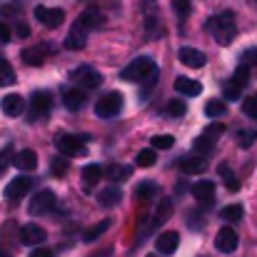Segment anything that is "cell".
Masks as SVG:
<instances>
[{
	"instance_id": "cell-8",
	"label": "cell",
	"mask_w": 257,
	"mask_h": 257,
	"mask_svg": "<svg viewBox=\"0 0 257 257\" xmlns=\"http://www.w3.org/2000/svg\"><path fill=\"white\" fill-rule=\"evenodd\" d=\"M53 207H55V192L53 190H40L33 197V202L28 205V212L38 217V215H48Z\"/></svg>"
},
{
	"instance_id": "cell-47",
	"label": "cell",
	"mask_w": 257,
	"mask_h": 257,
	"mask_svg": "<svg viewBox=\"0 0 257 257\" xmlns=\"http://www.w3.org/2000/svg\"><path fill=\"white\" fill-rule=\"evenodd\" d=\"M20 10H23L20 5H5L3 8V13H20Z\"/></svg>"
},
{
	"instance_id": "cell-25",
	"label": "cell",
	"mask_w": 257,
	"mask_h": 257,
	"mask_svg": "<svg viewBox=\"0 0 257 257\" xmlns=\"http://www.w3.org/2000/svg\"><path fill=\"white\" fill-rule=\"evenodd\" d=\"M175 87H177V92H182V95H187V97H197V95L202 92V85H200L197 80H190V78H177V80H175Z\"/></svg>"
},
{
	"instance_id": "cell-42",
	"label": "cell",
	"mask_w": 257,
	"mask_h": 257,
	"mask_svg": "<svg viewBox=\"0 0 257 257\" xmlns=\"http://www.w3.org/2000/svg\"><path fill=\"white\" fill-rule=\"evenodd\" d=\"M240 63H242V65H247V68H250V65H255L257 68V48H247V50L242 53Z\"/></svg>"
},
{
	"instance_id": "cell-22",
	"label": "cell",
	"mask_w": 257,
	"mask_h": 257,
	"mask_svg": "<svg viewBox=\"0 0 257 257\" xmlns=\"http://www.w3.org/2000/svg\"><path fill=\"white\" fill-rule=\"evenodd\" d=\"M120 200H122V190H120V185H110V187H105V190L97 195V202H100L102 207H115Z\"/></svg>"
},
{
	"instance_id": "cell-30",
	"label": "cell",
	"mask_w": 257,
	"mask_h": 257,
	"mask_svg": "<svg viewBox=\"0 0 257 257\" xmlns=\"http://www.w3.org/2000/svg\"><path fill=\"white\" fill-rule=\"evenodd\" d=\"M135 163H138L140 168H153V165L158 163V153H155L153 148H145V150H140V153H138Z\"/></svg>"
},
{
	"instance_id": "cell-29",
	"label": "cell",
	"mask_w": 257,
	"mask_h": 257,
	"mask_svg": "<svg viewBox=\"0 0 257 257\" xmlns=\"http://www.w3.org/2000/svg\"><path fill=\"white\" fill-rule=\"evenodd\" d=\"M13 83H15V70H13V65H10L5 58H0V87L13 85Z\"/></svg>"
},
{
	"instance_id": "cell-12",
	"label": "cell",
	"mask_w": 257,
	"mask_h": 257,
	"mask_svg": "<svg viewBox=\"0 0 257 257\" xmlns=\"http://www.w3.org/2000/svg\"><path fill=\"white\" fill-rule=\"evenodd\" d=\"M63 102H65V107L70 110V112H78V110H83V105L87 102V95L85 90H80V87L70 85V87H63Z\"/></svg>"
},
{
	"instance_id": "cell-21",
	"label": "cell",
	"mask_w": 257,
	"mask_h": 257,
	"mask_svg": "<svg viewBox=\"0 0 257 257\" xmlns=\"http://www.w3.org/2000/svg\"><path fill=\"white\" fill-rule=\"evenodd\" d=\"M192 197L200 200V202H210V200L215 197V182H212V180L195 182V185H192Z\"/></svg>"
},
{
	"instance_id": "cell-36",
	"label": "cell",
	"mask_w": 257,
	"mask_h": 257,
	"mask_svg": "<svg viewBox=\"0 0 257 257\" xmlns=\"http://www.w3.org/2000/svg\"><path fill=\"white\" fill-rule=\"evenodd\" d=\"M220 175L225 177V185H227L230 192H237V190H240V180H237L235 175H230V168H227V165H220Z\"/></svg>"
},
{
	"instance_id": "cell-2",
	"label": "cell",
	"mask_w": 257,
	"mask_h": 257,
	"mask_svg": "<svg viewBox=\"0 0 257 257\" xmlns=\"http://www.w3.org/2000/svg\"><path fill=\"white\" fill-rule=\"evenodd\" d=\"M207 30L215 35V40H217L220 45H230L232 38L237 35V28H235V18H232V13H220V15L210 18V20H207Z\"/></svg>"
},
{
	"instance_id": "cell-48",
	"label": "cell",
	"mask_w": 257,
	"mask_h": 257,
	"mask_svg": "<svg viewBox=\"0 0 257 257\" xmlns=\"http://www.w3.org/2000/svg\"><path fill=\"white\" fill-rule=\"evenodd\" d=\"M0 257H13L10 252H5V250H0Z\"/></svg>"
},
{
	"instance_id": "cell-43",
	"label": "cell",
	"mask_w": 257,
	"mask_h": 257,
	"mask_svg": "<svg viewBox=\"0 0 257 257\" xmlns=\"http://www.w3.org/2000/svg\"><path fill=\"white\" fill-rule=\"evenodd\" d=\"M10 163H13V148L8 145V148H5V150L0 153V175L5 172V168H8Z\"/></svg>"
},
{
	"instance_id": "cell-34",
	"label": "cell",
	"mask_w": 257,
	"mask_h": 257,
	"mask_svg": "<svg viewBox=\"0 0 257 257\" xmlns=\"http://www.w3.org/2000/svg\"><path fill=\"white\" fill-rule=\"evenodd\" d=\"M220 215L227 222H237V220H242V205H227V207H222Z\"/></svg>"
},
{
	"instance_id": "cell-3",
	"label": "cell",
	"mask_w": 257,
	"mask_h": 257,
	"mask_svg": "<svg viewBox=\"0 0 257 257\" xmlns=\"http://www.w3.org/2000/svg\"><path fill=\"white\" fill-rule=\"evenodd\" d=\"M58 153L63 158H83L87 153V135H63L58 143Z\"/></svg>"
},
{
	"instance_id": "cell-49",
	"label": "cell",
	"mask_w": 257,
	"mask_h": 257,
	"mask_svg": "<svg viewBox=\"0 0 257 257\" xmlns=\"http://www.w3.org/2000/svg\"><path fill=\"white\" fill-rule=\"evenodd\" d=\"M148 257H160V255H148Z\"/></svg>"
},
{
	"instance_id": "cell-11",
	"label": "cell",
	"mask_w": 257,
	"mask_h": 257,
	"mask_svg": "<svg viewBox=\"0 0 257 257\" xmlns=\"http://www.w3.org/2000/svg\"><path fill=\"white\" fill-rule=\"evenodd\" d=\"M35 18H38L45 28H58V25H63L65 13H63L60 8H45V5H38V8H35Z\"/></svg>"
},
{
	"instance_id": "cell-7",
	"label": "cell",
	"mask_w": 257,
	"mask_h": 257,
	"mask_svg": "<svg viewBox=\"0 0 257 257\" xmlns=\"http://www.w3.org/2000/svg\"><path fill=\"white\" fill-rule=\"evenodd\" d=\"M250 83V68L247 65H237V70L232 73V78L227 80V85H225V97L227 100H235V97H240V92L247 87Z\"/></svg>"
},
{
	"instance_id": "cell-32",
	"label": "cell",
	"mask_w": 257,
	"mask_h": 257,
	"mask_svg": "<svg viewBox=\"0 0 257 257\" xmlns=\"http://www.w3.org/2000/svg\"><path fill=\"white\" fill-rule=\"evenodd\" d=\"M227 112V105L222 102V100H210L207 105H205V115L207 117H222Z\"/></svg>"
},
{
	"instance_id": "cell-44",
	"label": "cell",
	"mask_w": 257,
	"mask_h": 257,
	"mask_svg": "<svg viewBox=\"0 0 257 257\" xmlns=\"http://www.w3.org/2000/svg\"><path fill=\"white\" fill-rule=\"evenodd\" d=\"M10 38H13V33H10L8 23H0V43H10Z\"/></svg>"
},
{
	"instance_id": "cell-31",
	"label": "cell",
	"mask_w": 257,
	"mask_h": 257,
	"mask_svg": "<svg viewBox=\"0 0 257 257\" xmlns=\"http://www.w3.org/2000/svg\"><path fill=\"white\" fill-rule=\"evenodd\" d=\"M110 225H112V220H100V222H97L95 227H90L85 235H83V240H85V242H92V240H97V237H100V235H102L105 230H110Z\"/></svg>"
},
{
	"instance_id": "cell-20",
	"label": "cell",
	"mask_w": 257,
	"mask_h": 257,
	"mask_svg": "<svg viewBox=\"0 0 257 257\" xmlns=\"http://www.w3.org/2000/svg\"><path fill=\"white\" fill-rule=\"evenodd\" d=\"M180 63L187 65V68H202L207 60H205V53H200L197 48H182L180 50Z\"/></svg>"
},
{
	"instance_id": "cell-4",
	"label": "cell",
	"mask_w": 257,
	"mask_h": 257,
	"mask_svg": "<svg viewBox=\"0 0 257 257\" xmlns=\"http://www.w3.org/2000/svg\"><path fill=\"white\" fill-rule=\"evenodd\" d=\"M70 83H75V87H80V90H95L102 85V75L92 65H80L70 73Z\"/></svg>"
},
{
	"instance_id": "cell-37",
	"label": "cell",
	"mask_w": 257,
	"mask_h": 257,
	"mask_svg": "<svg viewBox=\"0 0 257 257\" xmlns=\"http://www.w3.org/2000/svg\"><path fill=\"white\" fill-rule=\"evenodd\" d=\"M212 148H215V143L207 140V138H202V135L195 140V155H202V158H205L207 153H212Z\"/></svg>"
},
{
	"instance_id": "cell-5",
	"label": "cell",
	"mask_w": 257,
	"mask_h": 257,
	"mask_svg": "<svg viewBox=\"0 0 257 257\" xmlns=\"http://www.w3.org/2000/svg\"><path fill=\"white\" fill-rule=\"evenodd\" d=\"M53 110V95L48 90H38L33 92L30 97V122H38V120H45Z\"/></svg>"
},
{
	"instance_id": "cell-14",
	"label": "cell",
	"mask_w": 257,
	"mask_h": 257,
	"mask_svg": "<svg viewBox=\"0 0 257 257\" xmlns=\"http://www.w3.org/2000/svg\"><path fill=\"white\" fill-rule=\"evenodd\" d=\"M85 43H87V30L75 20L70 33H68V38H65V50H83Z\"/></svg>"
},
{
	"instance_id": "cell-10",
	"label": "cell",
	"mask_w": 257,
	"mask_h": 257,
	"mask_svg": "<svg viewBox=\"0 0 257 257\" xmlns=\"http://www.w3.org/2000/svg\"><path fill=\"white\" fill-rule=\"evenodd\" d=\"M237 245H240V237H237V232H235L232 227H222V230L217 232V237H215V247H217V252L230 255V252L237 250Z\"/></svg>"
},
{
	"instance_id": "cell-15",
	"label": "cell",
	"mask_w": 257,
	"mask_h": 257,
	"mask_svg": "<svg viewBox=\"0 0 257 257\" xmlns=\"http://www.w3.org/2000/svg\"><path fill=\"white\" fill-rule=\"evenodd\" d=\"M180 170L185 172V175H200V172L207 170V160L202 158V155H185V158H180Z\"/></svg>"
},
{
	"instance_id": "cell-16",
	"label": "cell",
	"mask_w": 257,
	"mask_h": 257,
	"mask_svg": "<svg viewBox=\"0 0 257 257\" xmlns=\"http://www.w3.org/2000/svg\"><path fill=\"white\" fill-rule=\"evenodd\" d=\"M155 247H158V252H160V255H172V252L180 247V235H177L175 230H168V232L158 235Z\"/></svg>"
},
{
	"instance_id": "cell-9",
	"label": "cell",
	"mask_w": 257,
	"mask_h": 257,
	"mask_svg": "<svg viewBox=\"0 0 257 257\" xmlns=\"http://www.w3.org/2000/svg\"><path fill=\"white\" fill-rule=\"evenodd\" d=\"M48 240V232L40 227V225H23L20 227V242L23 245H28V247H38V245H43Z\"/></svg>"
},
{
	"instance_id": "cell-19",
	"label": "cell",
	"mask_w": 257,
	"mask_h": 257,
	"mask_svg": "<svg viewBox=\"0 0 257 257\" xmlns=\"http://www.w3.org/2000/svg\"><path fill=\"white\" fill-rule=\"evenodd\" d=\"M13 165L23 172H35V168H38V155H35V150H20V153L13 158Z\"/></svg>"
},
{
	"instance_id": "cell-33",
	"label": "cell",
	"mask_w": 257,
	"mask_h": 257,
	"mask_svg": "<svg viewBox=\"0 0 257 257\" xmlns=\"http://www.w3.org/2000/svg\"><path fill=\"white\" fill-rule=\"evenodd\" d=\"M70 168V163H68V158H63V155H58V158H53L50 160V172L55 175V177H63L65 172Z\"/></svg>"
},
{
	"instance_id": "cell-23",
	"label": "cell",
	"mask_w": 257,
	"mask_h": 257,
	"mask_svg": "<svg viewBox=\"0 0 257 257\" xmlns=\"http://www.w3.org/2000/svg\"><path fill=\"white\" fill-rule=\"evenodd\" d=\"M78 23H80L85 30H90V28H102V25H105V15H102L100 10H95V8H87L85 13L78 18Z\"/></svg>"
},
{
	"instance_id": "cell-27",
	"label": "cell",
	"mask_w": 257,
	"mask_h": 257,
	"mask_svg": "<svg viewBox=\"0 0 257 257\" xmlns=\"http://www.w3.org/2000/svg\"><path fill=\"white\" fill-rule=\"evenodd\" d=\"M155 192H158V185L150 182V180H145V182H140V185L135 187V195H138V200H143V202H150V200L155 197Z\"/></svg>"
},
{
	"instance_id": "cell-28",
	"label": "cell",
	"mask_w": 257,
	"mask_h": 257,
	"mask_svg": "<svg viewBox=\"0 0 257 257\" xmlns=\"http://www.w3.org/2000/svg\"><path fill=\"white\" fill-rule=\"evenodd\" d=\"M100 177H102V168L100 165H85L83 168V182H85L87 187H92V185H97L100 182Z\"/></svg>"
},
{
	"instance_id": "cell-39",
	"label": "cell",
	"mask_w": 257,
	"mask_h": 257,
	"mask_svg": "<svg viewBox=\"0 0 257 257\" xmlns=\"http://www.w3.org/2000/svg\"><path fill=\"white\" fill-rule=\"evenodd\" d=\"M165 112H168V115H172V117H182V115L187 112V105H185L182 100H170Z\"/></svg>"
},
{
	"instance_id": "cell-18",
	"label": "cell",
	"mask_w": 257,
	"mask_h": 257,
	"mask_svg": "<svg viewBox=\"0 0 257 257\" xmlns=\"http://www.w3.org/2000/svg\"><path fill=\"white\" fill-rule=\"evenodd\" d=\"M50 53V45H35V48H25L23 50V60L33 68H40L45 63V55Z\"/></svg>"
},
{
	"instance_id": "cell-13",
	"label": "cell",
	"mask_w": 257,
	"mask_h": 257,
	"mask_svg": "<svg viewBox=\"0 0 257 257\" xmlns=\"http://www.w3.org/2000/svg\"><path fill=\"white\" fill-rule=\"evenodd\" d=\"M30 187H33V180H30V177H15L13 182L5 185L3 195H5L8 200H23V197L30 192Z\"/></svg>"
},
{
	"instance_id": "cell-40",
	"label": "cell",
	"mask_w": 257,
	"mask_h": 257,
	"mask_svg": "<svg viewBox=\"0 0 257 257\" xmlns=\"http://www.w3.org/2000/svg\"><path fill=\"white\" fill-rule=\"evenodd\" d=\"M255 140H257V130H240V133H237V143H240V148H250Z\"/></svg>"
},
{
	"instance_id": "cell-45",
	"label": "cell",
	"mask_w": 257,
	"mask_h": 257,
	"mask_svg": "<svg viewBox=\"0 0 257 257\" xmlns=\"http://www.w3.org/2000/svg\"><path fill=\"white\" fill-rule=\"evenodd\" d=\"M15 35H18V38H28V35H30V28H28L25 23H18V25H15Z\"/></svg>"
},
{
	"instance_id": "cell-46",
	"label": "cell",
	"mask_w": 257,
	"mask_h": 257,
	"mask_svg": "<svg viewBox=\"0 0 257 257\" xmlns=\"http://www.w3.org/2000/svg\"><path fill=\"white\" fill-rule=\"evenodd\" d=\"M30 257H55V255H53V250H48V247H35V250L30 252Z\"/></svg>"
},
{
	"instance_id": "cell-6",
	"label": "cell",
	"mask_w": 257,
	"mask_h": 257,
	"mask_svg": "<svg viewBox=\"0 0 257 257\" xmlns=\"http://www.w3.org/2000/svg\"><path fill=\"white\" fill-rule=\"evenodd\" d=\"M120 110H122V95L120 92H105L97 102H95V112H97V117H105V120H112L115 115H120Z\"/></svg>"
},
{
	"instance_id": "cell-26",
	"label": "cell",
	"mask_w": 257,
	"mask_h": 257,
	"mask_svg": "<svg viewBox=\"0 0 257 257\" xmlns=\"http://www.w3.org/2000/svg\"><path fill=\"white\" fill-rule=\"evenodd\" d=\"M105 175H107V180H110V182L120 185V182H125V180L133 175V168H130V165H115V163H112V165L105 170Z\"/></svg>"
},
{
	"instance_id": "cell-1",
	"label": "cell",
	"mask_w": 257,
	"mask_h": 257,
	"mask_svg": "<svg viewBox=\"0 0 257 257\" xmlns=\"http://www.w3.org/2000/svg\"><path fill=\"white\" fill-rule=\"evenodd\" d=\"M122 80H133V83H148V85H155L158 80V65L153 58H135L127 68H122Z\"/></svg>"
},
{
	"instance_id": "cell-41",
	"label": "cell",
	"mask_w": 257,
	"mask_h": 257,
	"mask_svg": "<svg viewBox=\"0 0 257 257\" xmlns=\"http://www.w3.org/2000/svg\"><path fill=\"white\" fill-rule=\"evenodd\" d=\"M172 10L177 13V18H187L192 10V3L190 0H172Z\"/></svg>"
},
{
	"instance_id": "cell-38",
	"label": "cell",
	"mask_w": 257,
	"mask_h": 257,
	"mask_svg": "<svg viewBox=\"0 0 257 257\" xmlns=\"http://www.w3.org/2000/svg\"><path fill=\"white\" fill-rule=\"evenodd\" d=\"M222 133H225V125H222V122H212V125H207V127H205L202 138H207V140H212V143H215Z\"/></svg>"
},
{
	"instance_id": "cell-50",
	"label": "cell",
	"mask_w": 257,
	"mask_h": 257,
	"mask_svg": "<svg viewBox=\"0 0 257 257\" xmlns=\"http://www.w3.org/2000/svg\"><path fill=\"white\" fill-rule=\"evenodd\" d=\"M255 97H257V92H255Z\"/></svg>"
},
{
	"instance_id": "cell-35",
	"label": "cell",
	"mask_w": 257,
	"mask_h": 257,
	"mask_svg": "<svg viewBox=\"0 0 257 257\" xmlns=\"http://www.w3.org/2000/svg\"><path fill=\"white\" fill-rule=\"evenodd\" d=\"M150 143H153V145H150L153 150H170L172 145H175V138H172V135H155Z\"/></svg>"
},
{
	"instance_id": "cell-17",
	"label": "cell",
	"mask_w": 257,
	"mask_h": 257,
	"mask_svg": "<svg viewBox=\"0 0 257 257\" xmlns=\"http://www.w3.org/2000/svg\"><path fill=\"white\" fill-rule=\"evenodd\" d=\"M0 110H3L8 117H18V115H23V110H25V100H23L20 95H5V97L0 100Z\"/></svg>"
},
{
	"instance_id": "cell-24",
	"label": "cell",
	"mask_w": 257,
	"mask_h": 257,
	"mask_svg": "<svg viewBox=\"0 0 257 257\" xmlns=\"http://www.w3.org/2000/svg\"><path fill=\"white\" fill-rule=\"evenodd\" d=\"M172 215V200L170 197H163L160 202H158V210H155V215H153V227H160L163 222H168V217Z\"/></svg>"
}]
</instances>
